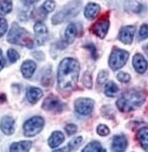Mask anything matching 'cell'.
Instances as JSON below:
<instances>
[{
    "label": "cell",
    "mask_w": 148,
    "mask_h": 152,
    "mask_svg": "<svg viewBox=\"0 0 148 152\" xmlns=\"http://www.w3.org/2000/svg\"><path fill=\"white\" fill-rule=\"evenodd\" d=\"M43 95L42 91L37 87H30L27 91L26 97L28 102L32 104H35L41 99Z\"/></svg>",
    "instance_id": "9a60e30c"
},
{
    "label": "cell",
    "mask_w": 148,
    "mask_h": 152,
    "mask_svg": "<svg viewBox=\"0 0 148 152\" xmlns=\"http://www.w3.org/2000/svg\"><path fill=\"white\" fill-rule=\"evenodd\" d=\"M82 142V136H77V137L73 138L70 142H69L68 147L71 151H75L78 149Z\"/></svg>",
    "instance_id": "484cf974"
},
{
    "label": "cell",
    "mask_w": 148,
    "mask_h": 152,
    "mask_svg": "<svg viewBox=\"0 0 148 152\" xmlns=\"http://www.w3.org/2000/svg\"><path fill=\"white\" fill-rule=\"evenodd\" d=\"M146 96L142 91L138 90H129L123 94L116 101V106L123 113L135 110L144 104Z\"/></svg>",
    "instance_id": "7a4b0ae2"
},
{
    "label": "cell",
    "mask_w": 148,
    "mask_h": 152,
    "mask_svg": "<svg viewBox=\"0 0 148 152\" xmlns=\"http://www.w3.org/2000/svg\"><path fill=\"white\" fill-rule=\"evenodd\" d=\"M136 138L141 147L148 152V127H144L140 129L136 134Z\"/></svg>",
    "instance_id": "d6986e66"
},
{
    "label": "cell",
    "mask_w": 148,
    "mask_h": 152,
    "mask_svg": "<svg viewBox=\"0 0 148 152\" xmlns=\"http://www.w3.org/2000/svg\"><path fill=\"white\" fill-rule=\"evenodd\" d=\"M32 147V142L29 140H23L21 142H14L10 147V152H29Z\"/></svg>",
    "instance_id": "2e32d148"
},
{
    "label": "cell",
    "mask_w": 148,
    "mask_h": 152,
    "mask_svg": "<svg viewBox=\"0 0 148 152\" xmlns=\"http://www.w3.org/2000/svg\"><path fill=\"white\" fill-rule=\"evenodd\" d=\"M45 125L44 119L39 116H35L28 119L23 125V133L27 137H32L41 132Z\"/></svg>",
    "instance_id": "8992f818"
},
{
    "label": "cell",
    "mask_w": 148,
    "mask_h": 152,
    "mask_svg": "<svg viewBox=\"0 0 148 152\" xmlns=\"http://www.w3.org/2000/svg\"><path fill=\"white\" fill-rule=\"evenodd\" d=\"M110 21L108 17H102L100 19L97 20L91 28V31L93 34L97 36L100 39H104L106 37L108 31L109 30Z\"/></svg>",
    "instance_id": "ba28073f"
},
{
    "label": "cell",
    "mask_w": 148,
    "mask_h": 152,
    "mask_svg": "<svg viewBox=\"0 0 148 152\" xmlns=\"http://www.w3.org/2000/svg\"><path fill=\"white\" fill-rule=\"evenodd\" d=\"M127 146V140L124 136H115L111 145V152H125Z\"/></svg>",
    "instance_id": "4fadbf2b"
},
{
    "label": "cell",
    "mask_w": 148,
    "mask_h": 152,
    "mask_svg": "<svg viewBox=\"0 0 148 152\" xmlns=\"http://www.w3.org/2000/svg\"><path fill=\"white\" fill-rule=\"evenodd\" d=\"M97 132L101 136H106L110 134V129L106 125L100 124L97 127Z\"/></svg>",
    "instance_id": "836d02e7"
},
{
    "label": "cell",
    "mask_w": 148,
    "mask_h": 152,
    "mask_svg": "<svg viewBox=\"0 0 148 152\" xmlns=\"http://www.w3.org/2000/svg\"><path fill=\"white\" fill-rule=\"evenodd\" d=\"M83 47H84L85 49H86V50H88L89 51H90L91 56L94 60L97 59L98 58L97 50V48H96V47L95 46V45L93 43H87Z\"/></svg>",
    "instance_id": "f1b7e54d"
},
{
    "label": "cell",
    "mask_w": 148,
    "mask_h": 152,
    "mask_svg": "<svg viewBox=\"0 0 148 152\" xmlns=\"http://www.w3.org/2000/svg\"><path fill=\"white\" fill-rule=\"evenodd\" d=\"M37 69V64L33 60H27L24 61L21 66V71L24 77L30 78L32 77Z\"/></svg>",
    "instance_id": "5bb4252c"
},
{
    "label": "cell",
    "mask_w": 148,
    "mask_h": 152,
    "mask_svg": "<svg viewBox=\"0 0 148 152\" xmlns=\"http://www.w3.org/2000/svg\"><path fill=\"white\" fill-rule=\"evenodd\" d=\"M136 32V27L127 26L122 28L118 35L119 41L125 45H131L133 41L134 36Z\"/></svg>",
    "instance_id": "30bf717a"
},
{
    "label": "cell",
    "mask_w": 148,
    "mask_h": 152,
    "mask_svg": "<svg viewBox=\"0 0 148 152\" xmlns=\"http://www.w3.org/2000/svg\"><path fill=\"white\" fill-rule=\"evenodd\" d=\"M8 22L6 19L3 17H0V38H1L5 34L8 30Z\"/></svg>",
    "instance_id": "e575fe53"
},
{
    "label": "cell",
    "mask_w": 148,
    "mask_h": 152,
    "mask_svg": "<svg viewBox=\"0 0 148 152\" xmlns=\"http://www.w3.org/2000/svg\"><path fill=\"white\" fill-rule=\"evenodd\" d=\"M71 150L69 148V147H62V148L61 149H56V150L53 151L52 152H70Z\"/></svg>",
    "instance_id": "f35d334b"
},
{
    "label": "cell",
    "mask_w": 148,
    "mask_h": 152,
    "mask_svg": "<svg viewBox=\"0 0 148 152\" xmlns=\"http://www.w3.org/2000/svg\"><path fill=\"white\" fill-rule=\"evenodd\" d=\"M132 65L136 72L143 74L148 68V63L144 56L141 53H136L132 58Z\"/></svg>",
    "instance_id": "7c38bea8"
},
{
    "label": "cell",
    "mask_w": 148,
    "mask_h": 152,
    "mask_svg": "<svg viewBox=\"0 0 148 152\" xmlns=\"http://www.w3.org/2000/svg\"><path fill=\"white\" fill-rule=\"evenodd\" d=\"M100 12V6L97 4L89 3L84 9V16L87 19L93 20Z\"/></svg>",
    "instance_id": "e0dca14e"
},
{
    "label": "cell",
    "mask_w": 148,
    "mask_h": 152,
    "mask_svg": "<svg viewBox=\"0 0 148 152\" xmlns=\"http://www.w3.org/2000/svg\"><path fill=\"white\" fill-rule=\"evenodd\" d=\"M142 48H143V51H144L145 54H146L147 56L148 57V42L146 44H145L142 47Z\"/></svg>",
    "instance_id": "ab89813d"
},
{
    "label": "cell",
    "mask_w": 148,
    "mask_h": 152,
    "mask_svg": "<svg viewBox=\"0 0 148 152\" xmlns=\"http://www.w3.org/2000/svg\"><path fill=\"white\" fill-rule=\"evenodd\" d=\"M64 140L63 133L60 131H55L51 134L48 139L49 146L51 148H55L61 145Z\"/></svg>",
    "instance_id": "ac0fdd59"
},
{
    "label": "cell",
    "mask_w": 148,
    "mask_h": 152,
    "mask_svg": "<svg viewBox=\"0 0 148 152\" xmlns=\"http://www.w3.org/2000/svg\"><path fill=\"white\" fill-rule=\"evenodd\" d=\"M7 41L11 44L17 45L31 48L34 46V39L32 34L19 26L13 23L7 36Z\"/></svg>",
    "instance_id": "3957f363"
},
{
    "label": "cell",
    "mask_w": 148,
    "mask_h": 152,
    "mask_svg": "<svg viewBox=\"0 0 148 152\" xmlns=\"http://www.w3.org/2000/svg\"><path fill=\"white\" fill-rule=\"evenodd\" d=\"M42 7L47 13L51 12L56 8V2L54 1H45Z\"/></svg>",
    "instance_id": "4dcf8cb0"
},
{
    "label": "cell",
    "mask_w": 148,
    "mask_h": 152,
    "mask_svg": "<svg viewBox=\"0 0 148 152\" xmlns=\"http://www.w3.org/2000/svg\"><path fill=\"white\" fill-rule=\"evenodd\" d=\"M8 58L11 63H15L20 58V55L16 50L13 49H9L7 51Z\"/></svg>",
    "instance_id": "4316f807"
},
{
    "label": "cell",
    "mask_w": 148,
    "mask_h": 152,
    "mask_svg": "<svg viewBox=\"0 0 148 152\" xmlns=\"http://www.w3.org/2000/svg\"><path fill=\"white\" fill-rule=\"evenodd\" d=\"M75 110L80 115L87 116L92 113L94 101L90 98H78L75 101Z\"/></svg>",
    "instance_id": "9c48e42d"
},
{
    "label": "cell",
    "mask_w": 148,
    "mask_h": 152,
    "mask_svg": "<svg viewBox=\"0 0 148 152\" xmlns=\"http://www.w3.org/2000/svg\"><path fill=\"white\" fill-rule=\"evenodd\" d=\"M78 34V28L75 23H71L67 26L64 32L66 42L68 44L73 43Z\"/></svg>",
    "instance_id": "ffe728a7"
},
{
    "label": "cell",
    "mask_w": 148,
    "mask_h": 152,
    "mask_svg": "<svg viewBox=\"0 0 148 152\" xmlns=\"http://www.w3.org/2000/svg\"><path fill=\"white\" fill-rule=\"evenodd\" d=\"M138 37L141 40H145L148 38V24H143L138 32Z\"/></svg>",
    "instance_id": "1f68e13d"
},
{
    "label": "cell",
    "mask_w": 148,
    "mask_h": 152,
    "mask_svg": "<svg viewBox=\"0 0 148 152\" xmlns=\"http://www.w3.org/2000/svg\"><path fill=\"white\" fill-rule=\"evenodd\" d=\"M119 88L118 86L113 81L107 82L106 86H105V94L109 97H115L119 93Z\"/></svg>",
    "instance_id": "44dd1931"
},
{
    "label": "cell",
    "mask_w": 148,
    "mask_h": 152,
    "mask_svg": "<svg viewBox=\"0 0 148 152\" xmlns=\"http://www.w3.org/2000/svg\"><path fill=\"white\" fill-rule=\"evenodd\" d=\"M12 10V1H0V15L5 16Z\"/></svg>",
    "instance_id": "603a6c76"
},
{
    "label": "cell",
    "mask_w": 148,
    "mask_h": 152,
    "mask_svg": "<svg viewBox=\"0 0 148 152\" xmlns=\"http://www.w3.org/2000/svg\"><path fill=\"white\" fill-rule=\"evenodd\" d=\"M6 99V95H4V94H1V95H0V103H3L4 102H5Z\"/></svg>",
    "instance_id": "60d3db41"
},
{
    "label": "cell",
    "mask_w": 148,
    "mask_h": 152,
    "mask_svg": "<svg viewBox=\"0 0 148 152\" xmlns=\"http://www.w3.org/2000/svg\"><path fill=\"white\" fill-rule=\"evenodd\" d=\"M43 110L53 113H60L63 110L64 104L57 97L49 95L47 97L42 104Z\"/></svg>",
    "instance_id": "52a82bcc"
},
{
    "label": "cell",
    "mask_w": 148,
    "mask_h": 152,
    "mask_svg": "<svg viewBox=\"0 0 148 152\" xmlns=\"http://www.w3.org/2000/svg\"><path fill=\"white\" fill-rule=\"evenodd\" d=\"M82 82L87 88H91L93 86V80L90 72L86 71L84 73L82 78Z\"/></svg>",
    "instance_id": "83f0119b"
},
{
    "label": "cell",
    "mask_w": 148,
    "mask_h": 152,
    "mask_svg": "<svg viewBox=\"0 0 148 152\" xmlns=\"http://www.w3.org/2000/svg\"><path fill=\"white\" fill-rule=\"evenodd\" d=\"M116 78L119 81L122 82V83H127L130 80L131 77L128 73L123 72V71H120L116 75Z\"/></svg>",
    "instance_id": "d6a6232c"
},
{
    "label": "cell",
    "mask_w": 148,
    "mask_h": 152,
    "mask_svg": "<svg viewBox=\"0 0 148 152\" xmlns=\"http://www.w3.org/2000/svg\"><path fill=\"white\" fill-rule=\"evenodd\" d=\"M34 30L36 33L37 36L41 37V36H43L48 34V30L47 26L41 21L37 22L34 27Z\"/></svg>",
    "instance_id": "d4e9b609"
},
{
    "label": "cell",
    "mask_w": 148,
    "mask_h": 152,
    "mask_svg": "<svg viewBox=\"0 0 148 152\" xmlns=\"http://www.w3.org/2000/svg\"><path fill=\"white\" fill-rule=\"evenodd\" d=\"M80 66L77 60L66 58L60 62L58 70V87L62 93L71 92L77 84Z\"/></svg>",
    "instance_id": "6da1fadb"
},
{
    "label": "cell",
    "mask_w": 148,
    "mask_h": 152,
    "mask_svg": "<svg viewBox=\"0 0 148 152\" xmlns=\"http://www.w3.org/2000/svg\"><path fill=\"white\" fill-rule=\"evenodd\" d=\"M81 8L82 3L80 1H71L54 15L51 19L52 23L58 25L75 17L80 12Z\"/></svg>",
    "instance_id": "277c9868"
},
{
    "label": "cell",
    "mask_w": 148,
    "mask_h": 152,
    "mask_svg": "<svg viewBox=\"0 0 148 152\" xmlns=\"http://www.w3.org/2000/svg\"><path fill=\"white\" fill-rule=\"evenodd\" d=\"M135 4H133V6L130 5V7L131 10L133 11V12H139L142 10V5L140 4L137 1H135Z\"/></svg>",
    "instance_id": "8d00e7d4"
},
{
    "label": "cell",
    "mask_w": 148,
    "mask_h": 152,
    "mask_svg": "<svg viewBox=\"0 0 148 152\" xmlns=\"http://www.w3.org/2000/svg\"><path fill=\"white\" fill-rule=\"evenodd\" d=\"M15 120L10 116H4L0 120V129L4 134L10 136L15 132Z\"/></svg>",
    "instance_id": "8fae6325"
},
{
    "label": "cell",
    "mask_w": 148,
    "mask_h": 152,
    "mask_svg": "<svg viewBox=\"0 0 148 152\" xmlns=\"http://www.w3.org/2000/svg\"><path fill=\"white\" fill-rule=\"evenodd\" d=\"M129 58V53L121 49H114L110 56L108 64L113 71L122 68Z\"/></svg>",
    "instance_id": "5b68a950"
},
{
    "label": "cell",
    "mask_w": 148,
    "mask_h": 152,
    "mask_svg": "<svg viewBox=\"0 0 148 152\" xmlns=\"http://www.w3.org/2000/svg\"><path fill=\"white\" fill-rule=\"evenodd\" d=\"M6 64V60L3 55V51L0 49V71L4 69Z\"/></svg>",
    "instance_id": "74e56055"
},
{
    "label": "cell",
    "mask_w": 148,
    "mask_h": 152,
    "mask_svg": "<svg viewBox=\"0 0 148 152\" xmlns=\"http://www.w3.org/2000/svg\"><path fill=\"white\" fill-rule=\"evenodd\" d=\"M48 13H47L42 7H40L37 9H35L34 10H33L32 13H31V17H32V19L37 22L41 21L42 20L45 19L46 15Z\"/></svg>",
    "instance_id": "cb8c5ba5"
},
{
    "label": "cell",
    "mask_w": 148,
    "mask_h": 152,
    "mask_svg": "<svg viewBox=\"0 0 148 152\" xmlns=\"http://www.w3.org/2000/svg\"><path fill=\"white\" fill-rule=\"evenodd\" d=\"M108 77V72L106 70H102L99 73L97 78V82L98 84L102 85L104 84L105 82H106Z\"/></svg>",
    "instance_id": "f546056e"
},
{
    "label": "cell",
    "mask_w": 148,
    "mask_h": 152,
    "mask_svg": "<svg viewBox=\"0 0 148 152\" xmlns=\"http://www.w3.org/2000/svg\"><path fill=\"white\" fill-rule=\"evenodd\" d=\"M82 152H106V150L103 148L100 142L94 141L87 145L82 149Z\"/></svg>",
    "instance_id": "7402d4cb"
},
{
    "label": "cell",
    "mask_w": 148,
    "mask_h": 152,
    "mask_svg": "<svg viewBox=\"0 0 148 152\" xmlns=\"http://www.w3.org/2000/svg\"><path fill=\"white\" fill-rule=\"evenodd\" d=\"M64 129H65L66 132L69 135H73L74 134L76 133V132L78 130V127L76 125L71 124L67 125L64 127Z\"/></svg>",
    "instance_id": "d590c367"
}]
</instances>
